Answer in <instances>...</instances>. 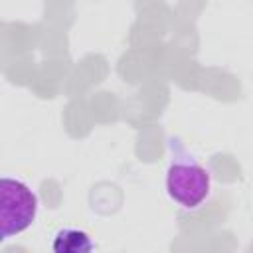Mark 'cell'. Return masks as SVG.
Masks as SVG:
<instances>
[{
	"mask_svg": "<svg viewBox=\"0 0 253 253\" xmlns=\"http://www.w3.org/2000/svg\"><path fill=\"white\" fill-rule=\"evenodd\" d=\"M51 253H93V241L79 227H61L53 235Z\"/></svg>",
	"mask_w": 253,
	"mask_h": 253,
	"instance_id": "obj_3",
	"label": "cell"
},
{
	"mask_svg": "<svg viewBox=\"0 0 253 253\" xmlns=\"http://www.w3.org/2000/svg\"><path fill=\"white\" fill-rule=\"evenodd\" d=\"M170 148L174 154L166 170V192L180 208L194 210L210 196V174L180 144L172 142Z\"/></svg>",
	"mask_w": 253,
	"mask_h": 253,
	"instance_id": "obj_1",
	"label": "cell"
},
{
	"mask_svg": "<svg viewBox=\"0 0 253 253\" xmlns=\"http://www.w3.org/2000/svg\"><path fill=\"white\" fill-rule=\"evenodd\" d=\"M38 213V196L16 178H0V241L26 231Z\"/></svg>",
	"mask_w": 253,
	"mask_h": 253,
	"instance_id": "obj_2",
	"label": "cell"
}]
</instances>
